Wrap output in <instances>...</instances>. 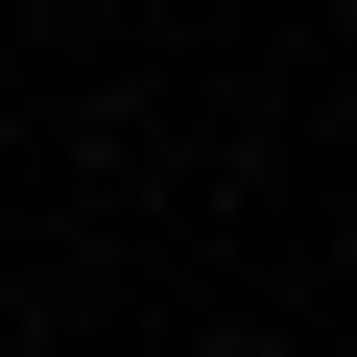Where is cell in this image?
Instances as JSON below:
<instances>
[]
</instances>
